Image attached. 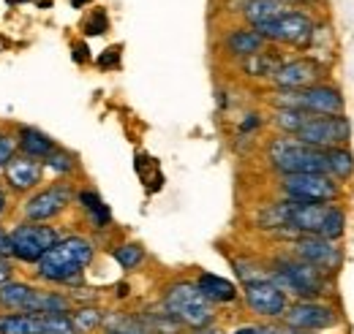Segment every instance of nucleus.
Segmentation results:
<instances>
[{
  "label": "nucleus",
  "instance_id": "f257e3e1",
  "mask_svg": "<svg viewBox=\"0 0 354 334\" xmlns=\"http://www.w3.org/2000/svg\"><path fill=\"white\" fill-rule=\"evenodd\" d=\"M95 261V242L85 234H63L33 266V277L39 286L49 288H80L88 266Z\"/></svg>",
  "mask_w": 354,
  "mask_h": 334
},
{
  "label": "nucleus",
  "instance_id": "f03ea898",
  "mask_svg": "<svg viewBox=\"0 0 354 334\" xmlns=\"http://www.w3.org/2000/svg\"><path fill=\"white\" fill-rule=\"evenodd\" d=\"M161 307L175 318L185 332L216 326V318H218V307L213 302H207L202 296V291L196 288V283L188 280V277L172 280L164 288V293H161Z\"/></svg>",
  "mask_w": 354,
  "mask_h": 334
},
{
  "label": "nucleus",
  "instance_id": "7ed1b4c3",
  "mask_svg": "<svg viewBox=\"0 0 354 334\" xmlns=\"http://www.w3.org/2000/svg\"><path fill=\"white\" fill-rule=\"evenodd\" d=\"M267 269H270V280L286 296H295V299H324L333 288L330 275H324L310 264L297 261L289 253L275 255Z\"/></svg>",
  "mask_w": 354,
  "mask_h": 334
},
{
  "label": "nucleus",
  "instance_id": "20e7f679",
  "mask_svg": "<svg viewBox=\"0 0 354 334\" xmlns=\"http://www.w3.org/2000/svg\"><path fill=\"white\" fill-rule=\"evenodd\" d=\"M267 164L278 177L286 174H327L324 150L303 144L295 136H275L267 144Z\"/></svg>",
  "mask_w": 354,
  "mask_h": 334
},
{
  "label": "nucleus",
  "instance_id": "39448f33",
  "mask_svg": "<svg viewBox=\"0 0 354 334\" xmlns=\"http://www.w3.org/2000/svg\"><path fill=\"white\" fill-rule=\"evenodd\" d=\"M74 196H77V188L71 179H55L28 193L19 204V215L22 220H30V223H52L74 204Z\"/></svg>",
  "mask_w": 354,
  "mask_h": 334
},
{
  "label": "nucleus",
  "instance_id": "423d86ee",
  "mask_svg": "<svg viewBox=\"0 0 354 334\" xmlns=\"http://www.w3.org/2000/svg\"><path fill=\"white\" fill-rule=\"evenodd\" d=\"M275 109H297L306 115H344V95L335 84L319 82L306 90H275Z\"/></svg>",
  "mask_w": 354,
  "mask_h": 334
},
{
  "label": "nucleus",
  "instance_id": "0eeeda50",
  "mask_svg": "<svg viewBox=\"0 0 354 334\" xmlns=\"http://www.w3.org/2000/svg\"><path fill=\"white\" fill-rule=\"evenodd\" d=\"M8 237H11V258L19 261V264H28V266H36L39 258L55 242L63 239V231H60V226L19 220L8 228Z\"/></svg>",
  "mask_w": 354,
  "mask_h": 334
},
{
  "label": "nucleus",
  "instance_id": "6e6552de",
  "mask_svg": "<svg viewBox=\"0 0 354 334\" xmlns=\"http://www.w3.org/2000/svg\"><path fill=\"white\" fill-rule=\"evenodd\" d=\"M278 190L283 199L308 204H335L341 199V182L330 174H286L278 177Z\"/></svg>",
  "mask_w": 354,
  "mask_h": 334
},
{
  "label": "nucleus",
  "instance_id": "1a4fd4ad",
  "mask_svg": "<svg viewBox=\"0 0 354 334\" xmlns=\"http://www.w3.org/2000/svg\"><path fill=\"white\" fill-rule=\"evenodd\" d=\"M254 30H257L267 43H286V46H300V49H306V46H310L316 22L310 19L306 11H292V8H286V11L278 14L275 19L257 25Z\"/></svg>",
  "mask_w": 354,
  "mask_h": 334
},
{
  "label": "nucleus",
  "instance_id": "9d476101",
  "mask_svg": "<svg viewBox=\"0 0 354 334\" xmlns=\"http://www.w3.org/2000/svg\"><path fill=\"white\" fill-rule=\"evenodd\" d=\"M341 324V315L333 304L324 299H295L289 302L281 326L286 329H303V332H327Z\"/></svg>",
  "mask_w": 354,
  "mask_h": 334
},
{
  "label": "nucleus",
  "instance_id": "9b49d317",
  "mask_svg": "<svg viewBox=\"0 0 354 334\" xmlns=\"http://www.w3.org/2000/svg\"><path fill=\"white\" fill-rule=\"evenodd\" d=\"M349 136H352V123L344 115H310L306 126L295 133V139L316 150L346 147Z\"/></svg>",
  "mask_w": 354,
  "mask_h": 334
},
{
  "label": "nucleus",
  "instance_id": "f8f14e48",
  "mask_svg": "<svg viewBox=\"0 0 354 334\" xmlns=\"http://www.w3.org/2000/svg\"><path fill=\"white\" fill-rule=\"evenodd\" d=\"M289 255H295L303 264H310V266L322 269L330 277L344 266V250L338 248V242L322 239L316 234H300V237H295L289 242Z\"/></svg>",
  "mask_w": 354,
  "mask_h": 334
},
{
  "label": "nucleus",
  "instance_id": "ddd939ff",
  "mask_svg": "<svg viewBox=\"0 0 354 334\" xmlns=\"http://www.w3.org/2000/svg\"><path fill=\"white\" fill-rule=\"evenodd\" d=\"M243 296V304L251 315L257 318H265V321H281L286 307H289V296L281 291L272 280H257V283H248L240 288Z\"/></svg>",
  "mask_w": 354,
  "mask_h": 334
},
{
  "label": "nucleus",
  "instance_id": "4468645a",
  "mask_svg": "<svg viewBox=\"0 0 354 334\" xmlns=\"http://www.w3.org/2000/svg\"><path fill=\"white\" fill-rule=\"evenodd\" d=\"M324 63L316 60V57H297V60H286L270 82L275 84L278 90H306V87H313V84L324 82Z\"/></svg>",
  "mask_w": 354,
  "mask_h": 334
},
{
  "label": "nucleus",
  "instance_id": "2eb2a0df",
  "mask_svg": "<svg viewBox=\"0 0 354 334\" xmlns=\"http://www.w3.org/2000/svg\"><path fill=\"white\" fill-rule=\"evenodd\" d=\"M44 164L41 161H33V158H25V155H17L8 166L0 171V179H3V188L11 193V196H19L25 199L28 193H33L36 188H41L44 182Z\"/></svg>",
  "mask_w": 354,
  "mask_h": 334
},
{
  "label": "nucleus",
  "instance_id": "dca6fc26",
  "mask_svg": "<svg viewBox=\"0 0 354 334\" xmlns=\"http://www.w3.org/2000/svg\"><path fill=\"white\" fill-rule=\"evenodd\" d=\"M14 136H17V153L25 155V158L41 161V164L57 150V141H55L49 133H44L41 128L17 126L14 128Z\"/></svg>",
  "mask_w": 354,
  "mask_h": 334
},
{
  "label": "nucleus",
  "instance_id": "f3484780",
  "mask_svg": "<svg viewBox=\"0 0 354 334\" xmlns=\"http://www.w3.org/2000/svg\"><path fill=\"white\" fill-rule=\"evenodd\" d=\"M194 283H196V288L202 291V296H205L207 302H213L216 307H218V304H234V302L240 299V288H237L232 280L221 277V275L199 272Z\"/></svg>",
  "mask_w": 354,
  "mask_h": 334
},
{
  "label": "nucleus",
  "instance_id": "a211bd4d",
  "mask_svg": "<svg viewBox=\"0 0 354 334\" xmlns=\"http://www.w3.org/2000/svg\"><path fill=\"white\" fill-rule=\"evenodd\" d=\"M265 46H267V41L254 30V28H234V30H229L226 39H223V49H226L232 57H240V60H245V57L262 52Z\"/></svg>",
  "mask_w": 354,
  "mask_h": 334
},
{
  "label": "nucleus",
  "instance_id": "6ab92c4d",
  "mask_svg": "<svg viewBox=\"0 0 354 334\" xmlns=\"http://www.w3.org/2000/svg\"><path fill=\"white\" fill-rule=\"evenodd\" d=\"M36 291V283L30 280H8L0 286V313H25L28 310V302Z\"/></svg>",
  "mask_w": 354,
  "mask_h": 334
},
{
  "label": "nucleus",
  "instance_id": "aec40b11",
  "mask_svg": "<svg viewBox=\"0 0 354 334\" xmlns=\"http://www.w3.org/2000/svg\"><path fill=\"white\" fill-rule=\"evenodd\" d=\"M281 66H283V57H281L278 52L267 49V46L262 52H257V55L240 60V71H243L245 77H251V79H272V74H275Z\"/></svg>",
  "mask_w": 354,
  "mask_h": 334
},
{
  "label": "nucleus",
  "instance_id": "412c9836",
  "mask_svg": "<svg viewBox=\"0 0 354 334\" xmlns=\"http://www.w3.org/2000/svg\"><path fill=\"white\" fill-rule=\"evenodd\" d=\"M286 11V3L283 0H245L243 3V19L248 22V28H257L262 22H270L275 19L278 14Z\"/></svg>",
  "mask_w": 354,
  "mask_h": 334
},
{
  "label": "nucleus",
  "instance_id": "4be33fe9",
  "mask_svg": "<svg viewBox=\"0 0 354 334\" xmlns=\"http://www.w3.org/2000/svg\"><path fill=\"white\" fill-rule=\"evenodd\" d=\"M68 318H71L77 334H95L98 329H104L106 310L98 307V304H74V310L68 313Z\"/></svg>",
  "mask_w": 354,
  "mask_h": 334
},
{
  "label": "nucleus",
  "instance_id": "5701e85b",
  "mask_svg": "<svg viewBox=\"0 0 354 334\" xmlns=\"http://www.w3.org/2000/svg\"><path fill=\"white\" fill-rule=\"evenodd\" d=\"M0 334H41V315L0 313Z\"/></svg>",
  "mask_w": 354,
  "mask_h": 334
},
{
  "label": "nucleus",
  "instance_id": "b1692460",
  "mask_svg": "<svg viewBox=\"0 0 354 334\" xmlns=\"http://www.w3.org/2000/svg\"><path fill=\"white\" fill-rule=\"evenodd\" d=\"M324 158H327V174H330L335 182H346V179L354 177V155L349 147L324 150Z\"/></svg>",
  "mask_w": 354,
  "mask_h": 334
},
{
  "label": "nucleus",
  "instance_id": "393cba45",
  "mask_svg": "<svg viewBox=\"0 0 354 334\" xmlns=\"http://www.w3.org/2000/svg\"><path fill=\"white\" fill-rule=\"evenodd\" d=\"M77 168H80L77 155H74V153H68V150H63L60 144H57V150H55V153L44 161V171L55 174L57 179H68Z\"/></svg>",
  "mask_w": 354,
  "mask_h": 334
},
{
  "label": "nucleus",
  "instance_id": "a878e982",
  "mask_svg": "<svg viewBox=\"0 0 354 334\" xmlns=\"http://www.w3.org/2000/svg\"><path fill=\"white\" fill-rule=\"evenodd\" d=\"M112 258L118 261V266H120L123 272H136V269L145 264L147 253H145V248H142L139 242H123V245H118V248L112 250Z\"/></svg>",
  "mask_w": 354,
  "mask_h": 334
},
{
  "label": "nucleus",
  "instance_id": "bb28decb",
  "mask_svg": "<svg viewBox=\"0 0 354 334\" xmlns=\"http://www.w3.org/2000/svg\"><path fill=\"white\" fill-rule=\"evenodd\" d=\"M344 234H346V212L341 207H335V204H330L327 215H324V223H322V228H319L316 237L330 239V242H338Z\"/></svg>",
  "mask_w": 354,
  "mask_h": 334
},
{
  "label": "nucleus",
  "instance_id": "cd10ccee",
  "mask_svg": "<svg viewBox=\"0 0 354 334\" xmlns=\"http://www.w3.org/2000/svg\"><path fill=\"white\" fill-rule=\"evenodd\" d=\"M310 115L297 112V109H275L272 112V126L281 130V136H295L300 128L306 126Z\"/></svg>",
  "mask_w": 354,
  "mask_h": 334
},
{
  "label": "nucleus",
  "instance_id": "c85d7f7f",
  "mask_svg": "<svg viewBox=\"0 0 354 334\" xmlns=\"http://www.w3.org/2000/svg\"><path fill=\"white\" fill-rule=\"evenodd\" d=\"M232 266H234V275H237V280H240L243 286L257 283V280H270V269L262 266L259 261H251V258H234Z\"/></svg>",
  "mask_w": 354,
  "mask_h": 334
},
{
  "label": "nucleus",
  "instance_id": "c756f323",
  "mask_svg": "<svg viewBox=\"0 0 354 334\" xmlns=\"http://www.w3.org/2000/svg\"><path fill=\"white\" fill-rule=\"evenodd\" d=\"M41 334H77L68 315H41Z\"/></svg>",
  "mask_w": 354,
  "mask_h": 334
},
{
  "label": "nucleus",
  "instance_id": "7c9ffc66",
  "mask_svg": "<svg viewBox=\"0 0 354 334\" xmlns=\"http://www.w3.org/2000/svg\"><path fill=\"white\" fill-rule=\"evenodd\" d=\"M17 155H19V153H17V136H14V130L3 128V130H0V171L8 166Z\"/></svg>",
  "mask_w": 354,
  "mask_h": 334
},
{
  "label": "nucleus",
  "instance_id": "2f4dec72",
  "mask_svg": "<svg viewBox=\"0 0 354 334\" xmlns=\"http://www.w3.org/2000/svg\"><path fill=\"white\" fill-rule=\"evenodd\" d=\"M82 30H85V36H104L109 30V14H106V8H95L88 19H85Z\"/></svg>",
  "mask_w": 354,
  "mask_h": 334
},
{
  "label": "nucleus",
  "instance_id": "473e14b6",
  "mask_svg": "<svg viewBox=\"0 0 354 334\" xmlns=\"http://www.w3.org/2000/svg\"><path fill=\"white\" fill-rule=\"evenodd\" d=\"M74 204H80L82 212H93V209H98L104 204V199L93 190V188H82V190H77V196H74Z\"/></svg>",
  "mask_w": 354,
  "mask_h": 334
},
{
  "label": "nucleus",
  "instance_id": "72a5a7b5",
  "mask_svg": "<svg viewBox=\"0 0 354 334\" xmlns=\"http://www.w3.org/2000/svg\"><path fill=\"white\" fill-rule=\"evenodd\" d=\"M120 55H123L120 46H109V49H104V52L95 57V66L104 68V71H115V68H120Z\"/></svg>",
  "mask_w": 354,
  "mask_h": 334
},
{
  "label": "nucleus",
  "instance_id": "f704fd0d",
  "mask_svg": "<svg viewBox=\"0 0 354 334\" xmlns=\"http://www.w3.org/2000/svg\"><path fill=\"white\" fill-rule=\"evenodd\" d=\"M14 277H17L14 258H8V255H3V253H0V286H3V283H8V280H14Z\"/></svg>",
  "mask_w": 354,
  "mask_h": 334
},
{
  "label": "nucleus",
  "instance_id": "c9c22d12",
  "mask_svg": "<svg viewBox=\"0 0 354 334\" xmlns=\"http://www.w3.org/2000/svg\"><path fill=\"white\" fill-rule=\"evenodd\" d=\"M257 128H262V115L251 112V115H245V120L240 123L237 133H240V136H245V133H251V130H257Z\"/></svg>",
  "mask_w": 354,
  "mask_h": 334
},
{
  "label": "nucleus",
  "instance_id": "e433bc0d",
  "mask_svg": "<svg viewBox=\"0 0 354 334\" xmlns=\"http://www.w3.org/2000/svg\"><path fill=\"white\" fill-rule=\"evenodd\" d=\"M74 63H90V49H88V43L85 41H77L74 43Z\"/></svg>",
  "mask_w": 354,
  "mask_h": 334
},
{
  "label": "nucleus",
  "instance_id": "4c0bfd02",
  "mask_svg": "<svg viewBox=\"0 0 354 334\" xmlns=\"http://www.w3.org/2000/svg\"><path fill=\"white\" fill-rule=\"evenodd\" d=\"M0 253L11 258V237H8V228L0 223Z\"/></svg>",
  "mask_w": 354,
  "mask_h": 334
},
{
  "label": "nucleus",
  "instance_id": "58836bf2",
  "mask_svg": "<svg viewBox=\"0 0 354 334\" xmlns=\"http://www.w3.org/2000/svg\"><path fill=\"white\" fill-rule=\"evenodd\" d=\"M254 334H286L283 332V326H278V324H257V329H254Z\"/></svg>",
  "mask_w": 354,
  "mask_h": 334
},
{
  "label": "nucleus",
  "instance_id": "ea45409f",
  "mask_svg": "<svg viewBox=\"0 0 354 334\" xmlns=\"http://www.w3.org/2000/svg\"><path fill=\"white\" fill-rule=\"evenodd\" d=\"M8 212V190L3 188V179H0V217Z\"/></svg>",
  "mask_w": 354,
  "mask_h": 334
},
{
  "label": "nucleus",
  "instance_id": "a19ab883",
  "mask_svg": "<svg viewBox=\"0 0 354 334\" xmlns=\"http://www.w3.org/2000/svg\"><path fill=\"white\" fill-rule=\"evenodd\" d=\"M101 334H145V329L131 326V329H101Z\"/></svg>",
  "mask_w": 354,
  "mask_h": 334
},
{
  "label": "nucleus",
  "instance_id": "79ce46f5",
  "mask_svg": "<svg viewBox=\"0 0 354 334\" xmlns=\"http://www.w3.org/2000/svg\"><path fill=\"white\" fill-rule=\"evenodd\" d=\"M254 329H257V324H245V326H237L234 332L229 334H254Z\"/></svg>",
  "mask_w": 354,
  "mask_h": 334
},
{
  "label": "nucleus",
  "instance_id": "37998d69",
  "mask_svg": "<svg viewBox=\"0 0 354 334\" xmlns=\"http://www.w3.org/2000/svg\"><path fill=\"white\" fill-rule=\"evenodd\" d=\"M188 334H223L218 326H207V329H194V332H188Z\"/></svg>",
  "mask_w": 354,
  "mask_h": 334
},
{
  "label": "nucleus",
  "instance_id": "c03bdc74",
  "mask_svg": "<svg viewBox=\"0 0 354 334\" xmlns=\"http://www.w3.org/2000/svg\"><path fill=\"white\" fill-rule=\"evenodd\" d=\"M126 296H129V286L120 283V286H118V299H126Z\"/></svg>",
  "mask_w": 354,
  "mask_h": 334
},
{
  "label": "nucleus",
  "instance_id": "a18cd8bd",
  "mask_svg": "<svg viewBox=\"0 0 354 334\" xmlns=\"http://www.w3.org/2000/svg\"><path fill=\"white\" fill-rule=\"evenodd\" d=\"M88 3H93V0H71V6H74V8H85Z\"/></svg>",
  "mask_w": 354,
  "mask_h": 334
},
{
  "label": "nucleus",
  "instance_id": "49530a36",
  "mask_svg": "<svg viewBox=\"0 0 354 334\" xmlns=\"http://www.w3.org/2000/svg\"><path fill=\"white\" fill-rule=\"evenodd\" d=\"M283 332L286 334H316V332H303V329H286V326H283Z\"/></svg>",
  "mask_w": 354,
  "mask_h": 334
},
{
  "label": "nucleus",
  "instance_id": "de8ad7c7",
  "mask_svg": "<svg viewBox=\"0 0 354 334\" xmlns=\"http://www.w3.org/2000/svg\"><path fill=\"white\" fill-rule=\"evenodd\" d=\"M286 3V0H283ZM292 3H310V0H292Z\"/></svg>",
  "mask_w": 354,
  "mask_h": 334
},
{
  "label": "nucleus",
  "instance_id": "09e8293b",
  "mask_svg": "<svg viewBox=\"0 0 354 334\" xmlns=\"http://www.w3.org/2000/svg\"><path fill=\"white\" fill-rule=\"evenodd\" d=\"M0 130H3V128H0Z\"/></svg>",
  "mask_w": 354,
  "mask_h": 334
}]
</instances>
